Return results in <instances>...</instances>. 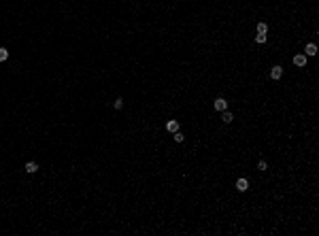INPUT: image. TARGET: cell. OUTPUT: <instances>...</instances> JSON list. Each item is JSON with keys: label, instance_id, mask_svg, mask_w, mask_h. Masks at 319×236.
<instances>
[{"label": "cell", "instance_id": "6da1fadb", "mask_svg": "<svg viewBox=\"0 0 319 236\" xmlns=\"http://www.w3.org/2000/svg\"><path fill=\"white\" fill-rule=\"evenodd\" d=\"M213 109H215V111H219V113H221V111H226V109H228V102H226L224 98H217V100L213 102Z\"/></svg>", "mask_w": 319, "mask_h": 236}, {"label": "cell", "instance_id": "7a4b0ae2", "mask_svg": "<svg viewBox=\"0 0 319 236\" xmlns=\"http://www.w3.org/2000/svg\"><path fill=\"white\" fill-rule=\"evenodd\" d=\"M166 130L175 134V132L179 130V121H177V119H168V121H166Z\"/></svg>", "mask_w": 319, "mask_h": 236}, {"label": "cell", "instance_id": "3957f363", "mask_svg": "<svg viewBox=\"0 0 319 236\" xmlns=\"http://www.w3.org/2000/svg\"><path fill=\"white\" fill-rule=\"evenodd\" d=\"M236 190H238V192H247V190H249V183H247V179H242V177H240V179L236 181Z\"/></svg>", "mask_w": 319, "mask_h": 236}, {"label": "cell", "instance_id": "277c9868", "mask_svg": "<svg viewBox=\"0 0 319 236\" xmlns=\"http://www.w3.org/2000/svg\"><path fill=\"white\" fill-rule=\"evenodd\" d=\"M281 75H283V68H281V66H275V68L270 70V79H272V81L281 79Z\"/></svg>", "mask_w": 319, "mask_h": 236}, {"label": "cell", "instance_id": "5b68a950", "mask_svg": "<svg viewBox=\"0 0 319 236\" xmlns=\"http://www.w3.org/2000/svg\"><path fill=\"white\" fill-rule=\"evenodd\" d=\"M36 170H38V164H36V162H28V164H26V172L34 175Z\"/></svg>", "mask_w": 319, "mask_h": 236}, {"label": "cell", "instance_id": "8992f818", "mask_svg": "<svg viewBox=\"0 0 319 236\" xmlns=\"http://www.w3.org/2000/svg\"><path fill=\"white\" fill-rule=\"evenodd\" d=\"M224 115H221V121L224 124H232V119H234V115L232 113H228V111H221Z\"/></svg>", "mask_w": 319, "mask_h": 236}, {"label": "cell", "instance_id": "52a82bcc", "mask_svg": "<svg viewBox=\"0 0 319 236\" xmlns=\"http://www.w3.org/2000/svg\"><path fill=\"white\" fill-rule=\"evenodd\" d=\"M317 53V47L313 45V43H308L306 45V49H304V55H315Z\"/></svg>", "mask_w": 319, "mask_h": 236}, {"label": "cell", "instance_id": "ba28073f", "mask_svg": "<svg viewBox=\"0 0 319 236\" xmlns=\"http://www.w3.org/2000/svg\"><path fill=\"white\" fill-rule=\"evenodd\" d=\"M293 64H296V66H304L306 64V55H296V58H293Z\"/></svg>", "mask_w": 319, "mask_h": 236}, {"label": "cell", "instance_id": "9c48e42d", "mask_svg": "<svg viewBox=\"0 0 319 236\" xmlns=\"http://www.w3.org/2000/svg\"><path fill=\"white\" fill-rule=\"evenodd\" d=\"M268 32V26H266V23L262 21V23H257V34H266Z\"/></svg>", "mask_w": 319, "mask_h": 236}, {"label": "cell", "instance_id": "30bf717a", "mask_svg": "<svg viewBox=\"0 0 319 236\" xmlns=\"http://www.w3.org/2000/svg\"><path fill=\"white\" fill-rule=\"evenodd\" d=\"M175 140H177V143H183V140H185V134L177 130V132H175Z\"/></svg>", "mask_w": 319, "mask_h": 236}, {"label": "cell", "instance_id": "8fae6325", "mask_svg": "<svg viewBox=\"0 0 319 236\" xmlns=\"http://www.w3.org/2000/svg\"><path fill=\"white\" fill-rule=\"evenodd\" d=\"M7 58H9V51L5 49V47H0V62H5Z\"/></svg>", "mask_w": 319, "mask_h": 236}, {"label": "cell", "instance_id": "7c38bea8", "mask_svg": "<svg viewBox=\"0 0 319 236\" xmlns=\"http://www.w3.org/2000/svg\"><path fill=\"white\" fill-rule=\"evenodd\" d=\"M255 43L264 45V43H266V34H255Z\"/></svg>", "mask_w": 319, "mask_h": 236}, {"label": "cell", "instance_id": "4fadbf2b", "mask_svg": "<svg viewBox=\"0 0 319 236\" xmlns=\"http://www.w3.org/2000/svg\"><path fill=\"white\" fill-rule=\"evenodd\" d=\"M113 106H115V109H117V111H119V109H121V106H124V100H121V98H117V100H115V102H113Z\"/></svg>", "mask_w": 319, "mask_h": 236}, {"label": "cell", "instance_id": "5bb4252c", "mask_svg": "<svg viewBox=\"0 0 319 236\" xmlns=\"http://www.w3.org/2000/svg\"><path fill=\"white\" fill-rule=\"evenodd\" d=\"M257 168H260V170H266V168H268V164H266V162H260V164H257Z\"/></svg>", "mask_w": 319, "mask_h": 236}]
</instances>
